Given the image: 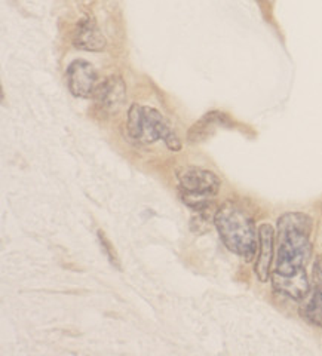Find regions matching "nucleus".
<instances>
[{
	"label": "nucleus",
	"instance_id": "nucleus-1",
	"mask_svg": "<svg viewBox=\"0 0 322 356\" xmlns=\"http://www.w3.org/2000/svg\"><path fill=\"white\" fill-rule=\"evenodd\" d=\"M312 220L303 213H287L277 220V259L272 284L277 293L302 300L309 293L306 263L310 259Z\"/></svg>",
	"mask_w": 322,
	"mask_h": 356
},
{
	"label": "nucleus",
	"instance_id": "nucleus-2",
	"mask_svg": "<svg viewBox=\"0 0 322 356\" xmlns=\"http://www.w3.org/2000/svg\"><path fill=\"white\" fill-rule=\"evenodd\" d=\"M214 225L226 247L245 261L257 251V229L252 216L238 202L221 205L214 216Z\"/></svg>",
	"mask_w": 322,
	"mask_h": 356
},
{
	"label": "nucleus",
	"instance_id": "nucleus-3",
	"mask_svg": "<svg viewBox=\"0 0 322 356\" xmlns=\"http://www.w3.org/2000/svg\"><path fill=\"white\" fill-rule=\"evenodd\" d=\"M127 131L132 141L143 146L163 140L171 150H180L182 147L180 138L177 137L170 122L161 111L149 106H131L127 119Z\"/></svg>",
	"mask_w": 322,
	"mask_h": 356
},
{
	"label": "nucleus",
	"instance_id": "nucleus-4",
	"mask_svg": "<svg viewBox=\"0 0 322 356\" xmlns=\"http://www.w3.org/2000/svg\"><path fill=\"white\" fill-rule=\"evenodd\" d=\"M180 196L191 208L204 213L220 188L218 177L198 166H186L179 171Z\"/></svg>",
	"mask_w": 322,
	"mask_h": 356
},
{
	"label": "nucleus",
	"instance_id": "nucleus-5",
	"mask_svg": "<svg viewBox=\"0 0 322 356\" xmlns=\"http://www.w3.org/2000/svg\"><path fill=\"white\" fill-rule=\"evenodd\" d=\"M67 86L77 98L94 97L98 86V76L94 67L83 60H76L67 67Z\"/></svg>",
	"mask_w": 322,
	"mask_h": 356
},
{
	"label": "nucleus",
	"instance_id": "nucleus-6",
	"mask_svg": "<svg viewBox=\"0 0 322 356\" xmlns=\"http://www.w3.org/2000/svg\"><path fill=\"white\" fill-rule=\"evenodd\" d=\"M95 106L106 115H113L120 110L127 98V86L119 76H110L98 83L95 92Z\"/></svg>",
	"mask_w": 322,
	"mask_h": 356
},
{
	"label": "nucleus",
	"instance_id": "nucleus-7",
	"mask_svg": "<svg viewBox=\"0 0 322 356\" xmlns=\"http://www.w3.org/2000/svg\"><path fill=\"white\" fill-rule=\"evenodd\" d=\"M73 44L77 49L99 52L106 48V38L94 19L85 18L81 22H77L73 33Z\"/></svg>",
	"mask_w": 322,
	"mask_h": 356
},
{
	"label": "nucleus",
	"instance_id": "nucleus-8",
	"mask_svg": "<svg viewBox=\"0 0 322 356\" xmlns=\"http://www.w3.org/2000/svg\"><path fill=\"white\" fill-rule=\"evenodd\" d=\"M273 227L263 225L259 229V257L255 263V273L261 282H266L271 276V266L273 259Z\"/></svg>",
	"mask_w": 322,
	"mask_h": 356
},
{
	"label": "nucleus",
	"instance_id": "nucleus-9",
	"mask_svg": "<svg viewBox=\"0 0 322 356\" xmlns=\"http://www.w3.org/2000/svg\"><path fill=\"white\" fill-rule=\"evenodd\" d=\"M226 120L225 115L217 113V111H213L207 116H204L201 120L196 122V124L188 131V141L191 143H201L205 141L211 134L216 131L218 125L223 124Z\"/></svg>",
	"mask_w": 322,
	"mask_h": 356
},
{
	"label": "nucleus",
	"instance_id": "nucleus-10",
	"mask_svg": "<svg viewBox=\"0 0 322 356\" xmlns=\"http://www.w3.org/2000/svg\"><path fill=\"white\" fill-rule=\"evenodd\" d=\"M302 316L316 327H322V282L318 284L316 291L302 309Z\"/></svg>",
	"mask_w": 322,
	"mask_h": 356
},
{
	"label": "nucleus",
	"instance_id": "nucleus-11",
	"mask_svg": "<svg viewBox=\"0 0 322 356\" xmlns=\"http://www.w3.org/2000/svg\"><path fill=\"white\" fill-rule=\"evenodd\" d=\"M98 239H99V242H102V247H103L104 252L107 254V257H108L110 263L118 266V257H116V252H115V250H113V247H112V243H110V242L107 241V238L104 236V233L98 232Z\"/></svg>",
	"mask_w": 322,
	"mask_h": 356
},
{
	"label": "nucleus",
	"instance_id": "nucleus-12",
	"mask_svg": "<svg viewBox=\"0 0 322 356\" xmlns=\"http://www.w3.org/2000/svg\"><path fill=\"white\" fill-rule=\"evenodd\" d=\"M314 272H315V280H316V282L321 284V282H322V255L318 259V261L315 263Z\"/></svg>",
	"mask_w": 322,
	"mask_h": 356
}]
</instances>
